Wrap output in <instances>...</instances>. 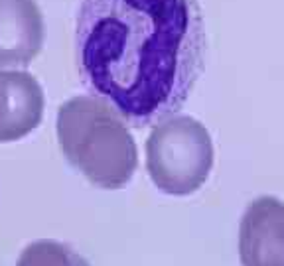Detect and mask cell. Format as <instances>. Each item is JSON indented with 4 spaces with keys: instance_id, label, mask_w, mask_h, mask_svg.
Masks as SVG:
<instances>
[{
    "instance_id": "cell-1",
    "label": "cell",
    "mask_w": 284,
    "mask_h": 266,
    "mask_svg": "<svg viewBox=\"0 0 284 266\" xmlns=\"http://www.w3.org/2000/svg\"><path fill=\"white\" fill-rule=\"evenodd\" d=\"M197 0H81L75 63L89 95L146 128L176 114L205 65Z\"/></svg>"
},
{
    "instance_id": "cell-2",
    "label": "cell",
    "mask_w": 284,
    "mask_h": 266,
    "mask_svg": "<svg viewBox=\"0 0 284 266\" xmlns=\"http://www.w3.org/2000/svg\"><path fill=\"white\" fill-rule=\"evenodd\" d=\"M55 134L63 158L95 187L120 189L138 168L128 122L95 95H77L59 105Z\"/></svg>"
},
{
    "instance_id": "cell-3",
    "label": "cell",
    "mask_w": 284,
    "mask_h": 266,
    "mask_svg": "<svg viewBox=\"0 0 284 266\" xmlns=\"http://www.w3.org/2000/svg\"><path fill=\"white\" fill-rule=\"evenodd\" d=\"M213 164V138L195 116L176 112L154 124L146 138V172L166 195L186 197L199 191L211 176Z\"/></svg>"
},
{
    "instance_id": "cell-4",
    "label": "cell",
    "mask_w": 284,
    "mask_h": 266,
    "mask_svg": "<svg viewBox=\"0 0 284 266\" xmlns=\"http://www.w3.org/2000/svg\"><path fill=\"white\" fill-rule=\"evenodd\" d=\"M241 266H284V201L260 195L243 211L237 233Z\"/></svg>"
},
{
    "instance_id": "cell-5",
    "label": "cell",
    "mask_w": 284,
    "mask_h": 266,
    "mask_svg": "<svg viewBox=\"0 0 284 266\" xmlns=\"http://www.w3.org/2000/svg\"><path fill=\"white\" fill-rule=\"evenodd\" d=\"M46 97L26 69H0V144L22 140L44 118Z\"/></svg>"
},
{
    "instance_id": "cell-6",
    "label": "cell",
    "mask_w": 284,
    "mask_h": 266,
    "mask_svg": "<svg viewBox=\"0 0 284 266\" xmlns=\"http://www.w3.org/2000/svg\"><path fill=\"white\" fill-rule=\"evenodd\" d=\"M44 36L36 0H0V69H26L40 53Z\"/></svg>"
},
{
    "instance_id": "cell-7",
    "label": "cell",
    "mask_w": 284,
    "mask_h": 266,
    "mask_svg": "<svg viewBox=\"0 0 284 266\" xmlns=\"http://www.w3.org/2000/svg\"><path fill=\"white\" fill-rule=\"evenodd\" d=\"M16 266H91L69 244L40 239L26 244L20 252Z\"/></svg>"
}]
</instances>
